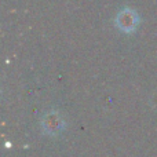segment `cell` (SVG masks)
<instances>
[{
  "instance_id": "obj_1",
  "label": "cell",
  "mask_w": 157,
  "mask_h": 157,
  "mask_svg": "<svg viewBox=\"0 0 157 157\" xmlns=\"http://www.w3.org/2000/svg\"><path fill=\"white\" fill-rule=\"evenodd\" d=\"M116 25L123 32H134L139 24V15L134 8H123L116 15Z\"/></svg>"
},
{
  "instance_id": "obj_2",
  "label": "cell",
  "mask_w": 157,
  "mask_h": 157,
  "mask_svg": "<svg viewBox=\"0 0 157 157\" xmlns=\"http://www.w3.org/2000/svg\"><path fill=\"white\" fill-rule=\"evenodd\" d=\"M41 124H43V130L46 131L47 134L54 135V134H58L63 128V119L58 112L52 110V112H48V113L43 117Z\"/></svg>"
}]
</instances>
